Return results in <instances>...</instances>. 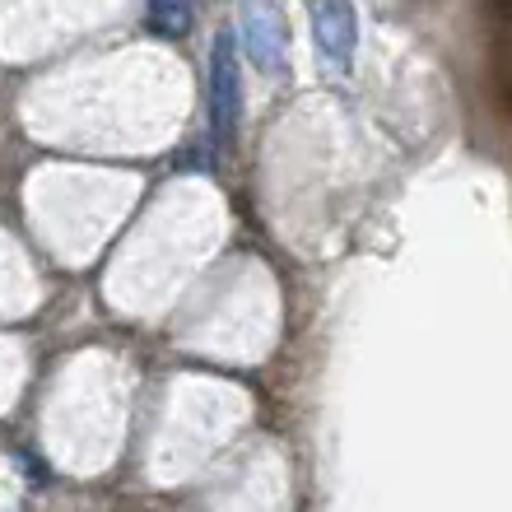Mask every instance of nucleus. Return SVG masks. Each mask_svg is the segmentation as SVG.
Instances as JSON below:
<instances>
[{
    "label": "nucleus",
    "instance_id": "1",
    "mask_svg": "<svg viewBox=\"0 0 512 512\" xmlns=\"http://www.w3.org/2000/svg\"><path fill=\"white\" fill-rule=\"evenodd\" d=\"M243 122V70H238V42L219 33L210 47V140L219 154H229Z\"/></svg>",
    "mask_w": 512,
    "mask_h": 512
},
{
    "label": "nucleus",
    "instance_id": "2",
    "mask_svg": "<svg viewBox=\"0 0 512 512\" xmlns=\"http://www.w3.org/2000/svg\"><path fill=\"white\" fill-rule=\"evenodd\" d=\"M308 10H312V33H317V52L345 70L354 56V42H359L354 5L350 0H308Z\"/></svg>",
    "mask_w": 512,
    "mask_h": 512
},
{
    "label": "nucleus",
    "instance_id": "3",
    "mask_svg": "<svg viewBox=\"0 0 512 512\" xmlns=\"http://www.w3.org/2000/svg\"><path fill=\"white\" fill-rule=\"evenodd\" d=\"M243 42L261 70L284 66V19L270 0H243Z\"/></svg>",
    "mask_w": 512,
    "mask_h": 512
},
{
    "label": "nucleus",
    "instance_id": "4",
    "mask_svg": "<svg viewBox=\"0 0 512 512\" xmlns=\"http://www.w3.org/2000/svg\"><path fill=\"white\" fill-rule=\"evenodd\" d=\"M149 28L159 38H182L191 28V0H149Z\"/></svg>",
    "mask_w": 512,
    "mask_h": 512
}]
</instances>
